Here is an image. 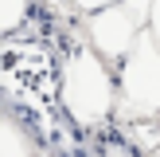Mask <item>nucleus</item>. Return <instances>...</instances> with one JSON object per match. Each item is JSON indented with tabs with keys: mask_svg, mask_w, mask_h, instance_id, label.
Here are the masks:
<instances>
[{
	"mask_svg": "<svg viewBox=\"0 0 160 157\" xmlns=\"http://www.w3.org/2000/svg\"><path fill=\"white\" fill-rule=\"evenodd\" d=\"M59 94H62L67 114L74 118V126H82V130L102 126L113 114V102H117L113 75H109L106 59H102L94 47H78V51L67 55L62 78H59Z\"/></svg>",
	"mask_w": 160,
	"mask_h": 157,
	"instance_id": "f257e3e1",
	"label": "nucleus"
},
{
	"mask_svg": "<svg viewBox=\"0 0 160 157\" xmlns=\"http://www.w3.org/2000/svg\"><path fill=\"white\" fill-rule=\"evenodd\" d=\"M117 106L125 114H160V43L148 28H141L133 47L121 55Z\"/></svg>",
	"mask_w": 160,
	"mask_h": 157,
	"instance_id": "f03ea898",
	"label": "nucleus"
},
{
	"mask_svg": "<svg viewBox=\"0 0 160 157\" xmlns=\"http://www.w3.org/2000/svg\"><path fill=\"white\" fill-rule=\"evenodd\" d=\"M148 4L152 0H109V4L86 12L90 47L106 63H121V55L133 47L141 28H148Z\"/></svg>",
	"mask_w": 160,
	"mask_h": 157,
	"instance_id": "7ed1b4c3",
	"label": "nucleus"
},
{
	"mask_svg": "<svg viewBox=\"0 0 160 157\" xmlns=\"http://www.w3.org/2000/svg\"><path fill=\"white\" fill-rule=\"evenodd\" d=\"M0 153H43V145L20 118L0 114Z\"/></svg>",
	"mask_w": 160,
	"mask_h": 157,
	"instance_id": "20e7f679",
	"label": "nucleus"
},
{
	"mask_svg": "<svg viewBox=\"0 0 160 157\" xmlns=\"http://www.w3.org/2000/svg\"><path fill=\"white\" fill-rule=\"evenodd\" d=\"M28 20V0H0V35L16 31Z\"/></svg>",
	"mask_w": 160,
	"mask_h": 157,
	"instance_id": "39448f33",
	"label": "nucleus"
},
{
	"mask_svg": "<svg viewBox=\"0 0 160 157\" xmlns=\"http://www.w3.org/2000/svg\"><path fill=\"white\" fill-rule=\"evenodd\" d=\"M148 31H152V39L160 43V0L148 4Z\"/></svg>",
	"mask_w": 160,
	"mask_h": 157,
	"instance_id": "423d86ee",
	"label": "nucleus"
},
{
	"mask_svg": "<svg viewBox=\"0 0 160 157\" xmlns=\"http://www.w3.org/2000/svg\"><path fill=\"white\" fill-rule=\"evenodd\" d=\"M70 4H78V8H82V12H94V8L109 4V0H70Z\"/></svg>",
	"mask_w": 160,
	"mask_h": 157,
	"instance_id": "0eeeda50",
	"label": "nucleus"
}]
</instances>
